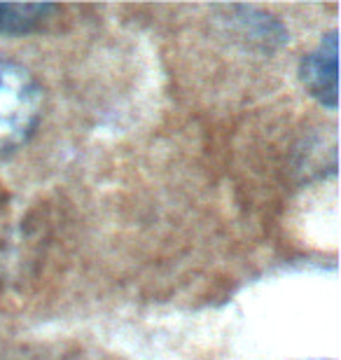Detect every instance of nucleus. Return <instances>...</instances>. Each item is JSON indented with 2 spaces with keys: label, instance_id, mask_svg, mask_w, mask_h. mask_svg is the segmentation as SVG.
I'll list each match as a JSON object with an SVG mask.
<instances>
[{
  "label": "nucleus",
  "instance_id": "f257e3e1",
  "mask_svg": "<svg viewBox=\"0 0 341 360\" xmlns=\"http://www.w3.org/2000/svg\"><path fill=\"white\" fill-rule=\"evenodd\" d=\"M42 115V89L31 70L0 59V157L10 155L35 134Z\"/></svg>",
  "mask_w": 341,
  "mask_h": 360
},
{
  "label": "nucleus",
  "instance_id": "f03ea898",
  "mask_svg": "<svg viewBox=\"0 0 341 360\" xmlns=\"http://www.w3.org/2000/svg\"><path fill=\"white\" fill-rule=\"evenodd\" d=\"M339 40L337 31H330L318 42L316 49L304 56L302 61V82L316 101L325 108L335 110L339 101Z\"/></svg>",
  "mask_w": 341,
  "mask_h": 360
},
{
  "label": "nucleus",
  "instance_id": "7ed1b4c3",
  "mask_svg": "<svg viewBox=\"0 0 341 360\" xmlns=\"http://www.w3.org/2000/svg\"><path fill=\"white\" fill-rule=\"evenodd\" d=\"M54 10L49 3H0V33H28Z\"/></svg>",
  "mask_w": 341,
  "mask_h": 360
}]
</instances>
